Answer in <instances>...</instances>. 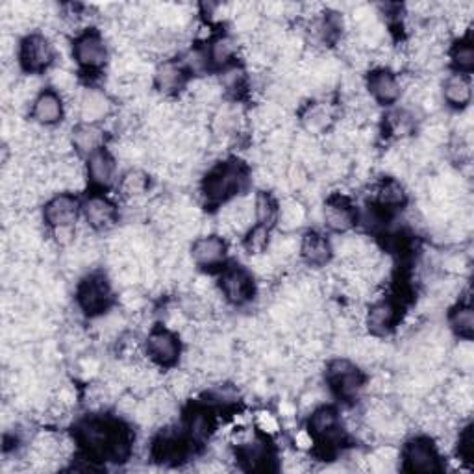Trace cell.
Here are the masks:
<instances>
[{
  "instance_id": "1",
  "label": "cell",
  "mask_w": 474,
  "mask_h": 474,
  "mask_svg": "<svg viewBox=\"0 0 474 474\" xmlns=\"http://www.w3.org/2000/svg\"><path fill=\"white\" fill-rule=\"evenodd\" d=\"M76 441L97 460L126 461L132 454V434L121 423L90 417L76 427Z\"/></svg>"
},
{
  "instance_id": "2",
  "label": "cell",
  "mask_w": 474,
  "mask_h": 474,
  "mask_svg": "<svg viewBox=\"0 0 474 474\" xmlns=\"http://www.w3.org/2000/svg\"><path fill=\"white\" fill-rule=\"evenodd\" d=\"M250 180L248 167L239 159H227L217 163L203 178L201 193L206 204L225 206L237 199Z\"/></svg>"
},
{
  "instance_id": "3",
  "label": "cell",
  "mask_w": 474,
  "mask_h": 474,
  "mask_svg": "<svg viewBox=\"0 0 474 474\" xmlns=\"http://www.w3.org/2000/svg\"><path fill=\"white\" fill-rule=\"evenodd\" d=\"M78 310L90 319H97L111 310L114 289L102 272H90L82 278L74 293Z\"/></svg>"
},
{
  "instance_id": "4",
  "label": "cell",
  "mask_w": 474,
  "mask_h": 474,
  "mask_svg": "<svg viewBox=\"0 0 474 474\" xmlns=\"http://www.w3.org/2000/svg\"><path fill=\"white\" fill-rule=\"evenodd\" d=\"M17 60L26 74L39 76L54 65L56 47L45 34H26L19 43Z\"/></svg>"
},
{
  "instance_id": "5",
  "label": "cell",
  "mask_w": 474,
  "mask_h": 474,
  "mask_svg": "<svg viewBox=\"0 0 474 474\" xmlns=\"http://www.w3.org/2000/svg\"><path fill=\"white\" fill-rule=\"evenodd\" d=\"M326 384L340 399L354 401L366 387V376L349 358H333L326 366Z\"/></svg>"
},
{
  "instance_id": "6",
  "label": "cell",
  "mask_w": 474,
  "mask_h": 474,
  "mask_svg": "<svg viewBox=\"0 0 474 474\" xmlns=\"http://www.w3.org/2000/svg\"><path fill=\"white\" fill-rule=\"evenodd\" d=\"M73 58L76 65L86 71V73H97L104 69L109 58V50L104 36L95 30V28H88V30L80 32L73 41Z\"/></svg>"
},
{
  "instance_id": "7",
  "label": "cell",
  "mask_w": 474,
  "mask_h": 474,
  "mask_svg": "<svg viewBox=\"0 0 474 474\" xmlns=\"http://www.w3.org/2000/svg\"><path fill=\"white\" fill-rule=\"evenodd\" d=\"M401 460H402V469L408 472L432 474L443 469L437 444L427 435L409 439L404 444V449L401 451Z\"/></svg>"
},
{
  "instance_id": "8",
  "label": "cell",
  "mask_w": 474,
  "mask_h": 474,
  "mask_svg": "<svg viewBox=\"0 0 474 474\" xmlns=\"http://www.w3.org/2000/svg\"><path fill=\"white\" fill-rule=\"evenodd\" d=\"M145 354L156 367L177 366L182 356V341L178 332L167 326L152 328L145 341Z\"/></svg>"
},
{
  "instance_id": "9",
  "label": "cell",
  "mask_w": 474,
  "mask_h": 474,
  "mask_svg": "<svg viewBox=\"0 0 474 474\" xmlns=\"http://www.w3.org/2000/svg\"><path fill=\"white\" fill-rule=\"evenodd\" d=\"M219 291L228 304L243 306L254 298L256 284L253 271L243 265L225 267L219 276Z\"/></svg>"
},
{
  "instance_id": "10",
  "label": "cell",
  "mask_w": 474,
  "mask_h": 474,
  "mask_svg": "<svg viewBox=\"0 0 474 474\" xmlns=\"http://www.w3.org/2000/svg\"><path fill=\"white\" fill-rule=\"evenodd\" d=\"M82 213V203L73 191H60L43 206L45 225L54 232L60 228H74Z\"/></svg>"
},
{
  "instance_id": "11",
  "label": "cell",
  "mask_w": 474,
  "mask_h": 474,
  "mask_svg": "<svg viewBox=\"0 0 474 474\" xmlns=\"http://www.w3.org/2000/svg\"><path fill=\"white\" fill-rule=\"evenodd\" d=\"M114 114V100L99 88H86L76 97V116L80 123L100 125Z\"/></svg>"
},
{
  "instance_id": "12",
  "label": "cell",
  "mask_w": 474,
  "mask_h": 474,
  "mask_svg": "<svg viewBox=\"0 0 474 474\" xmlns=\"http://www.w3.org/2000/svg\"><path fill=\"white\" fill-rule=\"evenodd\" d=\"M308 432L314 439L326 443L330 447H336L343 437L340 411L328 404L315 406L308 421Z\"/></svg>"
},
{
  "instance_id": "13",
  "label": "cell",
  "mask_w": 474,
  "mask_h": 474,
  "mask_svg": "<svg viewBox=\"0 0 474 474\" xmlns=\"http://www.w3.org/2000/svg\"><path fill=\"white\" fill-rule=\"evenodd\" d=\"M189 254L194 265L211 271L225 265L228 256V245L227 239L219 234H206V236H199L191 243Z\"/></svg>"
},
{
  "instance_id": "14",
  "label": "cell",
  "mask_w": 474,
  "mask_h": 474,
  "mask_svg": "<svg viewBox=\"0 0 474 474\" xmlns=\"http://www.w3.org/2000/svg\"><path fill=\"white\" fill-rule=\"evenodd\" d=\"M366 88L371 99L382 106H393L401 100L404 88L401 78L389 67H376L367 74Z\"/></svg>"
},
{
  "instance_id": "15",
  "label": "cell",
  "mask_w": 474,
  "mask_h": 474,
  "mask_svg": "<svg viewBox=\"0 0 474 474\" xmlns=\"http://www.w3.org/2000/svg\"><path fill=\"white\" fill-rule=\"evenodd\" d=\"M82 215L91 230L104 232L117 225L119 208L114 201H109L104 193L97 191L82 203Z\"/></svg>"
},
{
  "instance_id": "16",
  "label": "cell",
  "mask_w": 474,
  "mask_h": 474,
  "mask_svg": "<svg viewBox=\"0 0 474 474\" xmlns=\"http://www.w3.org/2000/svg\"><path fill=\"white\" fill-rule=\"evenodd\" d=\"M86 180L88 184L104 193L117 182V159L106 147L86 158Z\"/></svg>"
},
{
  "instance_id": "17",
  "label": "cell",
  "mask_w": 474,
  "mask_h": 474,
  "mask_svg": "<svg viewBox=\"0 0 474 474\" xmlns=\"http://www.w3.org/2000/svg\"><path fill=\"white\" fill-rule=\"evenodd\" d=\"M323 222L333 234H349L358 225V210L343 194L330 197L323 208Z\"/></svg>"
},
{
  "instance_id": "18",
  "label": "cell",
  "mask_w": 474,
  "mask_h": 474,
  "mask_svg": "<svg viewBox=\"0 0 474 474\" xmlns=\"http://www.w3.org/2000/svg\"><path fill=\"white\" fill-rule=\"evenodd\" d=\"M30 117L36 125L43 128H50L60 125L65 117V104L64 97L54 91L52 88L41 90V93L30 104Z\"/></svg>"
},
{
  "instance_id": "19",
  "label": "cell",
  "mask_w": 474,
  "mask_h": 474,
  "mask_svg": "<svg viewBox=\"0 0 474 474\" xmlns=\"http://www.w3.org/2000/svg\"><path fill=\"white\" fill-rule=\"evenodd\" d=\"M401 319L399 304L393 298H380L371 304L366 314V326L373 338H384L393 332Z\"/></svg>"
},
{
  "instance_id": "20",
  "label": "cell",
  "mask_w": 474,
  "mask_h": 474,
  "mask_svg": "<svg viewBox=\"0 0 474 474\" xmlns=\"http://www.w3.org/2000/svg\"><path fill=\"white\" fill-rule=\"evenodd\" d=\"M189 80V73L178 60H163L156 65L152 73V82L158 93L163 97H173L185 90Z\"/></svg>"
},
{
  "instance_id": "21",
  "label": "cell",
  "mask_w": 474,
  "mask_h": 474,
  "mask_svg": "<svg viewBox=\"0 0 474 474\" xmlns=\"http://www.w3.org/2000/svg\"><path fill=\"white\" fill-rule=\"evenodd\" d=\"M298 256L302 258V262L306 265H310V267H324L333 258L332 241L324 234H321L317 230L306 232L300 237Z\"/></svg>"
},
{
  "instance_id": "22",
  "label": "cell",
  "mask_w": 474,
  "mask_h": 474,
  "mask_svg": "<svg viewBox=\"0 0 474 474\" xmlns=\"http://www.w3.org/2000/svg\"><path fill=\"white\" fill-rule=\"evenodd\" d=\"M237 460L246 470H263L272 461V452L265 439L246 435L237 443Z\"/></svg>"
},
{
  "instance_id": "23",
  "label": "cell",
  "mask_w": 474,
  "mask_h": 474,
  "mask_svg": "<svg viewBox=\"0 0 474 474\" xmlns=\"http://www.w3.org/2000/svg\"><path fill=\"white\" fill-rule=\"evenodd\" d=\"M472 99V82L470 74L452 73L441 83V100L447 102L452 109L465 111Z\"/></svg>"
},
{
  "instance_id": "24",
  "label": "cell",
  "mask_w": 474,
  "mask_h": 474,
  "mask_svg": "<svg viewBox=\"0 0 474 474\" xmlns=\"http://www.w3.org/2000/svg\"><path fill=\"white\" fill-rule=\"evenodd\" d=\"M71 145L73 151L83 158L91 156L93 152L104 149L106 145V132L100 128V125H86L78 123L71 130Z\"/></svg>"
},
{
  "instance_id": "25",
  "label": "cell",
  "mask_w": 474,
  "mask_h": 474,
  "mask_svg": "<svg viewBox=\"0 0 474 474\" xmlns=\"http://www.w3.org/2000/svg\"><path fill=\"white\" fill-rule=\"evenodd\" d=\"M333 119L336 116H333V108L328 102H310L300 114L302 130L310 137L330 132Z\"/></svg>"
},
{
  "instance_id": "26",
  "label": "cell",
  "mask_w": 474,
  "mask_h": 474,
  "mask_svg": "<svg viewBox=\"0 0 474 474\" xmlns=\"http://www.w3.org/2000/svg\"><path fill=\"white\" fill-rule=\"evenodd\" d=\"M237 52H239V45L228 34L215 36L206 45V54H208L210 67L220 69V71H225V69H228V67L234 65V62L237 58Z\"/></svg>"
},
{
  "instance_id": "27",
  "label": "cell",
  "mask_w": 474,
  "mask_h": 474,
  "mask_svg": "<svg viewBox=\"0 0 474 474\" xmlns=\"http://www.w3.org/2000/svg\"><path fill=\"white\" fill-rule=\"evenodd\" d=\"M375 197H376V204L389 211V210H397V208L404 206L406 199H408V193L397 177H385L376 185Z\"/></svg>"
},
{
  "instance_id": "28",
  "label": "cell",
  "mask_w": 474,
  "mask_h": 474,
  "mask_svg": "<svg viewBox=\"0 0 474 474\" xmlns=\"http://www.w3.org/2000/svg\"><path fill=\"white\" fill-rule=\"evenodd\" d=\"M149 191H151V177L143 169H137V167L126 171L119 180V193L128 203H137L145 199Z\"/></svg>"
},
{
  "instance_id": "29",
  "label": "cell",
  "mask_w": 474,
  "mask_h": 474,
  "mask_svg": "<svg viewBox=\"0 0 474 474\" xmlns=\"http://www.w3.org/2000/svg\"><path fill=\"white\" fill-rule=\"evenodd\" d=\"M449 328L460 340H472L474 312L469 300H458L449 314Z\"/></svg>"
},
{
  "instance_id": "30",
  "label": "cell",
  "mask_w": 474,
  "mask_h": 474,
  "mask_svg": "<svg viewBox=\"0 0 474 474\" xmlns=\"http://www.w3.org/2000/svg\"><path fill=\"white\" fill-rule=\"evenodd\" d=\"M306 219H308V206L297 199H286L280 203V211H278V227L284 232H295L300 228Z\"/></svg>"
},
{
  "instance_id": "31",
  "label": "cell",
  "mask_w": 474,
  "mask_h": 474,
  "mask_svg": "<svg viewBox=\"0 0 474 474\" xmlns=\"http://www.w3.org/2000/svg\"><path fill=\"white\" fill-rule=\"evenodd\" d=\"M254 201V219L256 225L272 228L278 225V211H280V203L276 201V197L269 191H260L256 193Z\"/></svg>"
},
{
  "instance_id": "32",
  "label": "cell",
  "mask_w": 474,
  "mask_h": 474,
  "mask_svg": "<svg viewBox=\"0 0 474 474\" xmlns=\"http://www.w3.org/2000/svg\"><path fill=\"white\" fill-rule=\"evenodd\" d=\"M385 126L389 130V134L402 139L413 134L417 121H415V114L408 108H397L393 111H389L387 117H385Z\"/></svg>"
},
{
  "instance_id": "33",
  "label": "cell",
  "mask_w": 474,
  "mask_h": 474,
  "mask_svg": "<svg viewBox=\"0 0 474 474\" xmlns=\"http://www.w3.org/2000/svg\"><path fill=\"white\" fill-rule=\"evenodd\" d=\"M211 415L206 409H194L185 421V435L191 443H204L211 434Z\"/></svg>"
},
{
  "instance_id": "34",
  "label": "cell",
  "mask_w": 474,
  "mask_h": 474,
  "mask_svg": "<svg viewBox=\"0 0 474 474\" xmlns=\"http://www.w3.org/2000/svg\"><path fill=\"white\" fill-rule=\"evenodd\" d=\"M449 58H451L452 67L456 69L454 73L470 74V71L474 69V48H472L470 39L460 38L449 50Z\"/></svg>"
},
{
  "instance_id": "35",
  "label": "cell",
  "mask_w": 474,
  "mask_h": 474,
  "mask_svg": "<svg viewBox=\"0 0 474 474\" xmlns=\"http://www.w3.org/2000/svg\"><path fill=\"white\" fill-rule=\"evenodd\" d=\"M358 225L364 227V230L369 234L382 232L387 227V210L376 203L367 204L364 210L358 211Z\"/></svg>"
},
{
  "instance_id": "36",
  "label": "cell",
  "mask_w": 474,
  "mask_h": 474,
  "mask_svg": "<svg viewBox=\"0 0 474 474\" xmlns=\"http://www.w3.org/2000/svg\"><path fill=\"white\" fill-rule=\"evenodd\" d=\"M243 245H245L246 253H248L250 256L265 254L267 250H269V245H271V228H265V227L254 225L253 228H250V230L245 234Z\"/></svg>"
},
{
  "instance_id": "37",
  "label": "cell",
  "mask_w": 474,
  "mask_h": 474,
  "mask_svg": "<svg viewBox=\"0 0 474 474\" xmlns=\"http://www.w3.org/2000/svg\"><path fill=\"white\" fill-rule=\"evenodd\" d=\"M194 389V380L187 371H177L173 376L167 380V392H169L177 401L189 397Z\"/></svg>"
},
{
  "instance_id": "38",
  "label": "cell",
  "mask_w": 474,
  "mask_h": 474,
  "mask_svg": "<svg viewBox=\"0 0 474 474\" xmlns=\"http://www.w3.org/2000/svg\"><path fill=\"white\" fill-rule=\"evenodd\" d=\"M74 74L65 69H54L50 73V88L58 91L62 97L74 91Z\"/></svg>"
},
{
  "instance_id": "39",
  "label": "cell",
  "mask_w": 474,
  "mask_h": 474,
  "mask_svg": "<svg viewBox=\"0 0 474 474\" xmlns=\"http://www.w3.org/2000/svg\"><path fill=\"white\" fill-rule=\"evenodd\" d=\"M474 435H472V427L467 425L456 441V451H458V458L463 463H470L472 461V451H474Z\"/></svg>"
},
{
  "instance_id": "40",
  "label": "cell",
  "mask_w": 474,
  "mask_h": 474,
  "mask_svg": "<svg viewBox=\"0 0 474 474\" xmlns=\"http://www.w3.org/2000/svg\"><path fill=\"white\" fill-rule=\"evenodd\" d=\"M474 350H472V343L470 340H461L460 345L456 347V350L452 352V358L456 361V366L460 367V371L469 373L472 367V361H474Z\"/></svg>"
},
{
  "instance_id": "41",
  "label": "cell",
  "mask_w": 474,
  "mask_h": 474,
  "mask_svg": "<svg viewBox=\"0 0 474 474\" xmlns=\"http://www.w3.org/2000/svg\"><path fill=\"white\" fill-rule=\"evenodd\" d=\"M256 427H258V430H262L265 434H276L278 428H280V423H278L276 415L267 413V411H262V413H258Z\"/></svg>"
}]
</instances>
